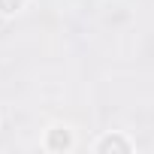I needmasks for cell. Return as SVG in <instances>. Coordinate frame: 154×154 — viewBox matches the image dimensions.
Listing matches in <instances>:
<instances>
[{
  "mask_svg": "<svg viewBox=\"0 0 154 154\" xmlns=\"http://www.w3.org/2000/svg\"><path fill=\"white\" fill-rule=\"evenodd\" d=\"M72 145V139H69V133L63 130V127H54L51 133H48V139H45V148L48 151H63V148H69Z\"/></svg>",
  "mask_w": 154,
  "mask_h": 154,
  "instance_id": "cell-1",
  "label": "cell"
},
{
  "mask_svg": "<svg viewBox=\"0 0 154 154\" xmlns=\"http://www.w3.org/2000/svg\"><path fill=\"white\" fill-rule=\"evenodd\" d=\"M97 151H130V142L121 136H106V139H100Z\"/></svg>",
  "mask_w": 154,
  "mask_h": 154,
  "instance_id": "cell-2",
  "label": "cell"
},
{
  "mask_svg": "<svg viewBox=\"0 0 154 154\" xmlns=\"http://www.w3.org/2000/svg\"><path fill=\"white\" fill-rule=\"evenodd\" d=\"M21 6H24V0H0V12H3V15H12Z\"/></svg>",
  "mask_w": 154,
  "mask_h": 154,
  "instance_id": "cell-3",
  "label": "cell"
}]
</instances>
